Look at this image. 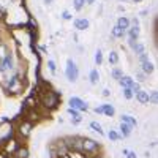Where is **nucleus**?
<instances>
[{
	"mask_svg": "<svg viewBox=\"0 0 158 158\" xmlns=\"http://www.w3.org/2000/svg\"><path fill=\"white\" fill-rule=\"evenodd\" d=\"M70 108L78 109V111H87V109H89V106H87L81 98H78V96H73V98L70 100Z\"/></svg>",
	"mask_w": 158,
	"mask_h": 158,
	"instance_id": "nucleus-2",
	"label": "nucleus"
},
{
	"mask_svg": "<svg viewBox=\"0 0 158 158\" xmlns=\"http://www.w3.org/2000/svg\"><path fill=\"white\" fill-rule=\"evenodd\" d=\"M92 158H100V157H92Z\"/></svg>",
	"mask_w": 158,
	"mask_h": 158,
	"instance_id": "nucleus-39",
	"label": "nucleus"
},
{
	"mask_svg": "<svg viewBox=\"0 0 158 158\" xmlns=\"http://www.w3.org/2000/svg\"><path fill=\"white\" fill-rule=\"evenodd\" d=\"M133 2H134V3H139V2H142V0H133Z\"/></svg>",
	"mask_w": 158,
	"mask_h": 158,
	"instance_id": "nucleus-38",
	"label": "nucleus"
},
{
	"mask_svg": "<svg viewBox=\"0 0 158 158\" xmlns=\"http://www.w3.org/2000/svg\"><path fill=\"white\" fill-rule=\"evenodd\" d=\"M133 49H134V52H136L138 55L139 54H144V44H141V43H136Z\"/></svg>",
	"mask_w": 158,
	"mask_h": 158,
	"instance_id": "nucleus-20",
	"label": "nucleus"
},
{
	"mask_svg": "<svg viewBox=\"0 0 158 158\" xmlns=\"http://www.w3.org/2000/svg\"><path fill=\"white\" fill-rule=\"evenodd\" d=\"M109 93H111V92H109L108 89H106V90H103V95H104V96H109Z\"/></svg>",
	"mask_w": 158,
	"mask_h": 158,
	"instance_id": "nucleus-35",
	"label": "nucleus"
},
{
	"mask_svg": "<svg viewBox=\"0 0 158 158\" xmlns=\"http://www.w3.org/2000/svg\"><path fill=\"white\" fill-rule=\"evenodd\" d=\"M117 27H120L122 30L130 29V19H128V17H125V16L119 17V21H117Z\"/></svg>",
	"mask_w": 158,
	"mask_h": 158,
	"instance_id": "nucleus-6",
	"label": "nucleus"
},
{
	"mask_svg": "<svg viewBox=\"0 0 158 158\" xmlns=\"http://www.w3.org/2000/svg\"><path fill=\"white\" fill-rule=\"evenodd\" d=\"M109 138L112 139V141H117V139L120 138V134H119V133H115L114 130H111V131H109Z\"/></svg>",
	"mask_w": 158,
	"mask_h": 158,
	"instance_id": "nucleus-24",
	"label": "nucleus"
},
{
	"mask_svg": "<svg viewBox=\"0 0 158 158\" xmlns=\"http://www.w3.org/2000/svg\"><path fill=\"white\" fill-rule=\"evenodd\" d=\"M153 70H155V67H153L149 60H147V62H142V71L144 73H152Z\"/></svg>",
	"mask_w": 158,
	"mask_h": 158,
	"instance_id": "nucleus-12",
	"label": "nucleus"
},
{
	"mask_svg": "<svg viewBox=\"0 0 158 158\" xmlns=\"http://www.w3.org/2000/svg\"><path fill=\"white\" fill-rule=\"evenodd\" d=\"M62 17H63V19H65V21H70V19H71V17H73V16H71V14H70V13H68V11H63V14H62Z\"/></svg>",
	"mask_w": 158,
	"mask_h": 158,
	"instance_id": "nucleus-29",
	"label": "nucleus"
},
{
	"mask_svg": "<svg viewBox=\"0 0 158 158\" xmlns=\"http://www.w3.org/2000/svg\"><path fill=\"white\" fill-rule=\"evenodd\" d=\"M84 3H86V0H74V8H76L78 11H79V10H82Z\"/></svg>",
	"mask_w": 158,
	"mask_h": 158,
	"instance_id": "nucleus-21",
	"label": "nucleus"
},
{
	"mask_svg": "<svg viewBox=\"0 0 158 158\" xmlns=\"http://www.w3.org/2000/svg\"><path fill=\"white\" fill-rule=\"evenodd\" d=\"M123 35H125V30H122L120 27L115 25L114 29H112V36H115V38H122Z\"/></svg>",
	"mask_w": 158,
	"mask_h": 158,
	"instance_id": "nucleus-13",
	"label": "nucleus"
},
{
	"mask_svg": "<svg viewBox=\"0 0 158 158\" xmlns=\"http://www.w3.org/2000/svg\"><path fill=\"white\" fill-rule=\"evenodd\" d=\"M131 22H133V25H136V27H138V25H139V21H138V19H136V17H134V19H133V21H131Z\"/></svg>",
	"mask_w": 158,
	"mask_h": 158,
	"instance_id": "nucleus-33",
	"label": "nucleus"
},
{
	"mask_svg": "<svg viewBox=\"0 0 158 158\" xmlns=\"http://www.w3.org/2000/svg\"><path fill=\"white\" fill-rule=\"evenodd\" d=\"M90 128H92V130H95V131H98L100 134H103V130H101V125H100L98 122H92V123H90Z\"/></svg>",
	"mask_w": 158,
	"mask_h": 158,
	"instance_id": "nucleus-19",
	"label": "nucleus"
},
{
	"mask_svg": "<svg viewBox=\"0 0 158 158\" xmlns=\"http://www.w3.org/2000/svg\"><path fill=\"white\" fill-rule=\"evenodd\" d=\"M139 60H141V63L147 62V54H139Z\"/></svg>",
	"mask_w": 158,
	"mask_h": 158,
	"instance_id": "nucleus-31",
	"label": "nucleus"
},
{
	"mask_svg": "<svg viewBox=\"0 0 158 158\" xmlns=\"http://www.w3.org/2000/svg\"><path fill=\"white\" fill-rule=\"evenodd\" d=\"M95 112H96V114H103V106H100V108H95Z\"/></svg>",
	"mask_w": 158,
	"mask_h": 158,
	"instance_id": "nucleus-32",
	"label": "nucleus"
},
{
	"mask_svg": "<svg viewBox=\"0 0 158 158\" xmlns=\"http://www.w3.org/2000/svg\"><path fill=\"white\" fill-rule=\"evenodd\" d=\"M95 62L98 63V65H101V62H103V54H101L100 49L96 51V54H95Z\"/></svg>",
	"mask_w": 158,
	"mask_h": 158,
	"instance_id": "nucleus-22",
	"label": "nucleus"
},
{
	"mask_svg": "<svg viewBox=\"0 0 158 158\" xmlns=\"http://www.w3.org/2000/svg\"><path fill=\"white\" fill-rule=\"evenodd\" d=\"M7 68H11V57H10V55H7V57H5L2 67H0V71H3V70H7Z\"/></svg>",
	"mask_w": 158,
	"mask_h": 158,
	"instance_id": "nucleus-14",
	"label": "nucleus"
},
{
	"mask_svg": "<svg viewBox=\"0 0 158 158\" xmlns=\"http://www.w3.org/2000/svg\"><path fill=\"white\" fill-rule=\"evenodd\" d=\"M138 36H139V27L136 25L130 27V40H138Z\"/></svg>",
	"mask_w": 158,
	"mask_h": 158,
	"instance_id": "nucleus-10",
	"label": "nucleus"
},
{
	"mask_svg": "<svg viewBox=\"0 0 158 158\" xmlns=\"http://www.w3.org/2000/svg\"><path fill=\"white\" fill-rule=\"evenodd\" d=\"M130 89H131V92H133V93H138V92L141 90V87H139V84H138V82H134V84H133L131 87H130Z\"/></svg>",
	"mask_w": 158,
	"mask_h": 158,
	"instance_id": "nucleus-25",
	"label": "nucleus"
},
{
	"mask_svg": "<svg viewBox=\"0 0 158 158\" xmlns=\"http://www.w3.org/2000/svg\"><path fill=\"white\" fill-rule=\"evenodd\" d=\"M123 153L127 155V158H138V157H136V153L131 152V150H123Z\"/></svg>",
	"mask_w": 158,
	"mask_h": 158,
	"instance_id": "nucleus-27",
	"label": "nucleus"
},
{
	"mask_svg": "<svg viewBox=\"0 0 158 158\" xmlns=\"http://www.w3.org/2000/svg\"><path fill=\"white\" fill-rule=\"evenodd\" d=\"M122 122L128 123V125H131V127H134V125L138 123V122H136V119L131 117V115H122Z\"/></svg>",
	"mask_w": 158,
	"mask_h": 158,
	"instance_id": "nucleus-11",
	"label": "nucleus"
},
{
	"mask_svg": "<svg viewBox=\"0 0 158 158\" xmlns=\"http://www.w3.org/2000/svg\"><path fill=\"white\" fill-rule=\"evenodd\" d=\"M136 98H138V101H139V103H142V104L149 103V92L139 90L138 93H136Z\"/></svg>",
	"mask_w": 158,
	"mask_h": 158,
	"instance_id": "nucleus-5",
	"label": "nucleus"
},
{
	"mask_svg": "<svg viewBox=\"0 0 158 158\" xmlns=\"http://www.w3.org/2000/svg\"><path fill=\"white\" fill-rule=\"evenodd\" d=\"M109 62H111V63H117V62H119L117 52H111V54H109Z\"/></svg>",
	"mask_w": 158,
	"mask_h": 158,
	"instance_id": "nucleus-23",
	"label": "nucleus"
},
{
	"mask_svg": "<svg viewBox=\"0 0 158 158\" xmlns=\"http://www.w3.org/2000/svg\"><path fill=\"white\" fill-rule=\"evenodd\" d=\"M65 74H67L68 81H71V82H76L78 81L79 70H78L76 63H74L73 60H67V71H65Z\"/></svg>",
	"mask_w": 158,
	"mask_h": 158,
	"instance_id": "nucleus-1",
	"label": "nucleus"
},
{
	"mask_svg": "<svg viewBox=\"0 0 158 158\" xmlns=\"http://www.w3.org/2000/svg\"><path fill=\"white\" fill-rule=\"evenodd\" d=\"M131 125H128V123H125V122H122V125H120V131H122V134L125 138L127 136H130V134H131Z\"/></svg>",
	"mask_w": 158,
	"mask_h": 158,
	"instance_id": "nucleus-8",
	"label": "nucleus"
},
{
	"mask_svg": "<svg viewBox=\"0 0 158 158\" xmlns=\"http://www.w3.org/2000/svg\"><path fill=\"white\" fill-rule=\"evenodd\" d=\"M138 79H139V81H144V74L139 73V74H138Z\"/></svg>",
	"mask_w": 158,
	"mask_h": 158,
	"instance_id": "nucleus-34",
	"label": "nucleus"
},
{
	"mask_svg": "<svg viewBox=\"0 0 158 158\" xmlns=\"http://www.w3.org/2000/svg\"><path fill=\"white\" fill-rule=\"evenodd\" d=\"M119 82H120V86H122V87H131L134 84V81L130 76H122L119 79Z\"/></svg>",
	"mask_w": 158,
	"mask_h": 158,
	"instance_id": "nucleus-7",
	"label": "nucleus"
},
{
	"mask_svg": "<svg viewBox=\"0 0 158 158\" xmlns=\"http://www.w3.org/2000/svg\"><path fill=\"white\" fill-rule=\"evenodd\" d=\"M48 67H49V70H51L52 73H55V63H54V60H49V62H48Z\"/></svg>",
	"mask_w": 158,
	"mask_h": 158,
	"instance_id": "nucleus-28",
	"label": "nucleus"
},
{
	"mask_svg": "<svg viewBox=\"0 0 158 158\" xmlns=\"http://www.w3.org/2000/svg\"><path fill=\"white\" fill-rule=\"evenodd\" d=\"M149 101H152V103H157V92H153L152 96H149Z\"/></svg>",
	"mask_w": 158,
	"mask_h": 158,
	"instance_id": "nucleus-30",
	"label": "nucleus"
},
{
	"mask_svg": "<svg viewBox=\"0 0 158 158\" xmlns=\"http://www.w3.org/2000/svg\"><path fill=\"white\" fill-rule=\"evenodd\" d=\"M44 2H46V3H52V0H44Z\"/></svg>",
	"mask_w": 158,
	"mask_h": 158,
	"instance_id": "nucleus-37",
	"label": "nucleus"
},
{
	"mask_svg": "<svg viewBox=\"0 0 158 158\" xmlns=\"http://www.w3.org/2000/svg\"><path fill=\"white\" fill-rule=\"evenodd\" d=\"M27 157H29L27 149H21V150H19V158H27Z\"/></svg>",
	"mask_w": 158,
	"mask_h": 158,
	"instance_id": "nucleus-26",
	"label": "nucleus"
},
{
	"mask_svg": "<svg viewBox=\"0 0 158 158\" xmlns=\"http://www.w3.org/2000/svg\"><path fill=\"white\" fill-rule=\"evenodd\" d=\"M122 76H123V73H122V70H120V68H114L112 70V78L114 79H117V81H119Z\"/></svg>",
	"mask_w": 158,
	"mask_h": 158,
	"instance_id": "nucleus-18",
	"label": "nucleus"
},
{
	"mask_svg": "<svg viewBox=\"0 0 158 158\" xmlns=\"http://www.w3.org/2000/svg\"><path fill=\"white\" fill-rule=\"evenodd\" d=\"M122 2H125V0H122Z\"/></svg>",
	"mask_w": 158,
	"mask_h": 158,
	"instance_id": "nucleus-40",
	"label": "nucleus"
},
{
	"mask_svg": "<svg viewBox=\"0 0 158 158\" xmlns=\"http://www.w3.org/2000/svg\"><path fill=\"white\" fill-rule=\"evenodd\" d=\"M86 2H87V3H89V5H90V3H93L95 0H86Z\"/></svg>",
	"mask_w": 158,
	"mask_h": 158,
	"instance_id": "nucleus-36",
	"label": "nucleus"
},
{
	"mask_svg": "<svg viewBox=\"0 0 158 158\" xmlns=\"http://www.w3.org/2000/svg\"><path fill=\"white\" fill-rule=\"evenodd\" d=\"M98 79H100L98 71H96V70H92V71H90V82H92V84H96Z\"/></svg>",
	"mask_w": 158,
	"mask_h": 158,
	"instance_id": "nucleus-16",
	"label": "nucleus"
},
{
	"mask_svg": "<svg viewBox=\"0 0 158 158\" xmlns=\"http://www.w3.org/2000/svg\"><path fill=\"white\" fill-rule=\"evenodd\" d=\"M82 150H86V152H93L98 149V142H95V141H92V139H82Z\"/></svg>",
	"mask_w": 158,
	"mask_h": 158,
	"instance_id": "nucleus-3",
	"label": "nucleus"
},
{
	"mask_svg": "<svg viewBox=\"0 0 158 158\" xmlns=\"http://www.w3.org/2000/svg\"><path fill=\"white\" fill-rule=\"evenodd\" d=\"M68 112H70V115H73V117H74V123H79V122H81V117H79V112H78V109H73V108H70V109H68Z\"/></svg>",
	"mask_w": 158,
	"mask_h": 158,
	"instance_id": "nucleus-15",
	"label": "nucleus"
},
{
	"mask_svg": "<svg viewBox=\"0 0 158 158\" xmlns=\"http://www.w3.org/2000/svg\"><path fill=\"white\" fill-rule=\"evenodd\" d=\"M133 92H131V89H130V87H123V96H125V98H127V100H131L133 98Z\"/></svg>",
	"mask_w": 158,
	"mask_h": 158,
	"instance_id": "nucleus-17",
	"label": "nucleus"
},
{
	"mask_svg": "<svg viewBox=\"0 0 158 158\" xmlns=\"http://www.w3.org/2000/svg\"><path fill=\"white\" fill-rule=\"evenodd\" d=\"M74 27H76L78 30H86V29H89V21L84 19V17L76 19V21H74Z\"/></svg>",
	"mask_w": 158,
	"mask_h": 158,
	"instance_id": "nucleus-4",
	"label": "nucleus"
},
{
	"mask_svg": "<svg viewBox=\"0 0 158 158\" xmlns=\"http://www.w3.org/2000/svg\"><path fill=\"white\" fill-rule=\"evenodd\" d=\"M103 112L106 115H109V117H112L115 114V109H114V106H111V104H103Z\"/></svg>",
	"mask_w": 158,
	"mask_h": 158,
	"instance_id": "nucleus-9",
	"label": "nucleus"
}]
</instances>
